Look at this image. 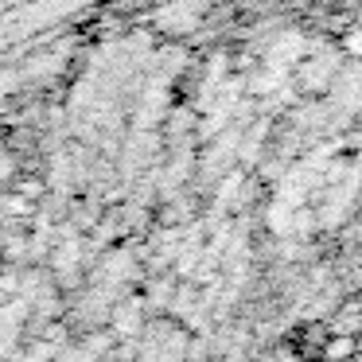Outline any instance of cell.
Returning a JSON list of instances; mask_svg holds the SVG:
<instances>
[{"label": "cell", "mask_w": 362, "mask_h": 362, "mask_svg": "<svg viewBox=\"0 0 362 362\" xmlns=\"http://www.w3.org/2000/svg\"><path fill=\"white\" fill-rule=\"evenodd\" d=\"M12 191H16V195H24L28 203H35V199L43 195V183L35 180V175H24V180H16V183H12Z\"/></svg>", "instance_id": "6da1fadb"}, {"label": "cell", "mask_w": 362, "mask_h": 362, "mask_svg": "<svg viewBox=\"0 0 362 362\" xmlns=\"http://www.w3.org/2000/svg\"><path fill=\"white\" fill-rule=\"evenodd\" d=\"M4 273H8V257H4V250H0V281H4Z\"/></svg>", "instance_id": "7a4b0ae2"}]
</instances>
